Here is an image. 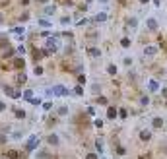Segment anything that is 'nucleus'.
Masks as SVG:
<instances>
[{
    "mask_svg": "<svg viewBox=\"0 0 167 159\" xmlns=\"http://www.w3.org/2000/svg\"><path fill=\"white\" fill-rule=\"evenodd\" d=\"M51 91L55 93V95H60V97H62V95H68V89L62 87V85H55V87H52Z\"/></svg>",
    "mask_w": 167,
    "mask_h": 159,
    "instance_id": "obj_1",
    "label": "nucleus"
},
{
    "mask_svg": "<svg viewBox=\"0 0 167 159\" xmlns=\"http://www.w3.org/2000/svg\"><path fill=\"white\" fill-rule=\"evenodd\" d=\"M144 54H148V56H154V54H157V47H155V45H148V47L144 49Z\"/></svg>",
    "mask_w": 167,
    "mask_h": 159,
    "instance_id": "obj_2",
    "label": "nucleus"
},
{
    "mask_svg": "<svg viewBox=\"0 0 167 159\" xmlns=\"http://www.w3.org/2000/svg\"><path fill=\"white\" fill-rule=\"evenodd\" d=\"M146 25H148V29H150V31H155V29H157V21H155L154 18H150L148 21H146Z\"/></svg>",
    "mask_w": 167,
    "mask_h": 159,
    "instance_id": "obj_3",
    "label": "nucleus"
},
{
    "mask_svg": "<svg viewBox=\"0 0 167 159\" xmlns=\"http://www.w3.org/2000/svg\"><path fill=\"white\" fill-rule=\"evenodd\" d=\"M47 47H49V49H51V51H57L58 43H57V41H55V39H49V41H47Z\"/></svg>",
    "mask_w": 167,
    "mask_h": 159,
    "instance_id": "obj_4",
    "label": "nucleus"
},
{
    "mask_svg": "<svg viewBox=\"0 0 167 159\" xmlns=\"http://www.w3.org/2000/svg\"><path fill=\"white\" fill-rule=\"evenodd\" d=\"M88 52H90V56H99V54H101V51H99V49H95V47L88 49Z\"/></svg>",
    "mask_w": 167,
    "mask_h": 159,
    "instance_id": "obj_5",
    "label": "nucleus"
},
{
    "mask_svg": "<svg viewBox=\"0 0 167 159\" xmlns=\"http://www.w3.org/2000/svg\"><path fill=\"white\" fill-rule=\"evenodd\" d=\"M95 19H97V21H105V19H107V12H99L95 16Z\"/></svg>",
    "mask_w": 167,
    "mask_h": 159,
    "instance_id": "obj_6",
    "label": "nucleus"
},
{
    "mask_svg": "<svg viewBox=\"0 0 167 159\" xmlns=\"http://www.w3.org/2000/svg\"><path fill=\"white\" fill-rule=\"evenodd\" d=\"M6 155H8V157H10V159H18V155H19V153L16 151V149H10V151H8Z\"/></svg>",
    "mask_w": 167,
    "mask_h": 159,
    "instance_id": "obj_7",
    "label": "nucleus"
},
{
    "mask_svg": "<svg viewBox=\"0 0 167 159\" xmlns=\"http://www.w3.org/2000/svg\"><path fill=\"white\" fill-rule=\"evenodd\" d=\"M148 87H150V91H157V83L152 80V82H148Z\"/></svg>",
    "mask_w": 167,
    "mask_h": 159,
    "instance_id": "obj_8",
    "label": "nucleus"
},
{
    "mask_svg": "<svg viewBox=\"0 0 167 159\" xmlns=\"http://www.w3.org/2000/svg\"><path fill=\"white\" fill-rule=\"evenodd\" d=\"M12 31L16 33V35H23V31H26V29H23V27H14Z\"/></svg>",
    "mask_w": 167,
    "mask_h": 159,
    "instance_id": "obj_9",
    "label": "nucleus"
},
{
    "mask_svg": "<svg viewBox=\"0 0 167 159\" xmlns=\"http://www.w3.org/2000/svg\"><path fill=\"white\" fill-rule=\"evenodd\" d=\"M161 124H163V120H161V118H154V128H159Z\"/></svg>",
    "mask_w": 167,
    "mask_h": 159,
    "instance_id": "obj_10",
    "label": "nucleus"
},
{
    "mask_svg": "<svg viewBox=\"0 0 167 159\" xmlns=\"http://www.w3.org/2000/svg\"><path fill=\"white\" fill-rule=\"evenodd\" d=\"M107 72H109V74H117V68L113 64H109V66H107Z\"/></svg>",
    "mask_w": 167,
    "mask_h": 159,
    "instance_id": "obj_11",
    "label": "nucleus"
},
{
    "mask_svg": "<svg viewBox=\"0 0 167 159\" xmlns=\"http://www.w3.org/2000/svg\"><path fill=\"white\" fill-rule=\"evenodd\" d=\"M140 138H142V140H150V132H146V130H144V132L140 134Z\"/></svg>",
    "mask_w": 167,
    "mask_h": 159,
    "instance_id": "obj_12",
    "label": "nucleus"
},
{
    "mask_svg": "<svg viewBox=\"0 0 167 159\" xmlns=\"http://www.w3.org/2000/svg\"><path fill=\"white\" fill-rule=\"evenodd\" d=\"M107 115H109V118H115V116H117V111H115V109H109V113H107Z\"/></svg>",
    "mask_w": 167,
    "mask_h": 159,
    "instance_id": "obj_13",
    "label": "nucleus"
},
{
    "mask_svg": "<svg viewBox=\"0 0 167 159\" xmlns=\"http://www.w3.org/2000/svg\"><path fill=\"white\" fill-rule=\"evenodd\" d=\"M49 142H51V144H58V138L51 134V136H49Z\"/></svg>",
    "mask_w": 167,
    "mask_h": 159,
    "instance_id": "obj_14",
    "label": "nucleus"
},
{
    "mask_svg": "<svg viewBox=\"0 0 167 159\" xmlns=\"http://www.w3.org/2000/svg\"><path fill=\"white\" fill-rule=\"evenodd\" d=\"M52 12H55V6H47L45 8V14H52Z\"/></svg>",
    "mask_w": 167,
    "mask_h": 159,
    "instance_id": "obj_15",
    "label": "nucleus"
},
{
    "mask_svg": "<svg viewBox=\"0 0 167 159\" xmlns=\"http://www.w3.org/2000/svg\"><path fill=\"white\" fill-rule=\"evenodd\" d=\"M121 45H122V47H124V49H126V47H128V45H130V41H128V39H122V41H121Z\"/></svg>",
    "mask_w": 167,
    "mask_h": 159,
    "instance_id": "obj_16",
    "label": "nucleus"
},
{
    "mask_svg": "<svg viewBox=\"0 0 167 159\" xmlns=\"http://www.w3.org/2000/svg\"><path fill=\"white\" fill-rule=\"evenodd\" d=\"M128 23H130V27H136V25H138V21H136V18H132V19L128 21Z\"/></svg>",
    "mask_w": 167,
    "mask_h": 159,
    "instance_id": "obj_17",
    "label": "nucleus"
},
{
    "mask_svg": "<svg viewBox=\"0 0 167 159\" xmlns=\"http://www.w3.org/2000/svg\"><path fill=\"white\" fill-rule=\"evenodd\" d=\"M35 74H43V68H41V66H35Z\"/></svg>",
    "mask_w": 167,
    "mask_h": 159,
    "instance_id": "obj_18",
    "label": "nucleus"
},
{
    "mask_svg": "<svg viewBox=\"0 0 167 159\" xmlns=\"http://www.w3.org/2000/svg\"><path fill=\"white\" fill-rule=\"evenodd\" d=\"M88 159H97V157L93 155V153H90V155H88Z\"/></svg>",
    "mask_w": 167,
    "mask_h": 159,
    "instance_id": "obj_19",
    "label": "nucleus"
},
{
    "mask_svg": "<svg viewBox=\"0 0 167 159\" xmlns=\"http://www.w3.org/2000/svg\"><path fill=\"white\" fill-rule=\"evenodd\" d=\"M4 109H6V107H4V103H0V113H2Z\"/></svg>",
    "mask_w": 167,
    "mask_h": 159,
    "instance_id": "obj_20",
    "label": "nucleus"
},
{
    "mask_svg": "<svg viewBox=\"0 0 167 159\" xmlns=\"http://www.w3.org/2000/svg\"><path fill=\"white\" fill-rule=\"evenodd\" d=\"M99 2H101V4H109V0H99Z\"/></svg>",
    "mask_w": 167,
    "mask_h": 159,
    "instance_id": "obj_21",
    "label": "nucleus"
},
{
    "mask_svg": "<svg viewBox=\"0 0 167 159\" xmlns=\"http://www.w3.org/2000/svg\"><path fill=\"white\" fill-rule=\"evenodd\" d=\"M140 4H148V0H140Z\"/></svg>",
    "mask_w": 167,
    "mask_h": 159,
    "instance_id": "obj_22",
    "label": "nucleus"
},
{
    "mask_svg": "<svg viewBox=\"0 0 167 159\" xmlns=\"http://www.w3.org/2000/svg\"><path fill=\"white\" fill-rule=\"evenodd\" d=\"M86 2H88V4H90V2H93V0H86Z\"/></svg>",
    "mask_w": 167,
    "mask_h": 159,
    "instance_id": "obj_23",
    "label": "nucleus"
}]
</instances>
